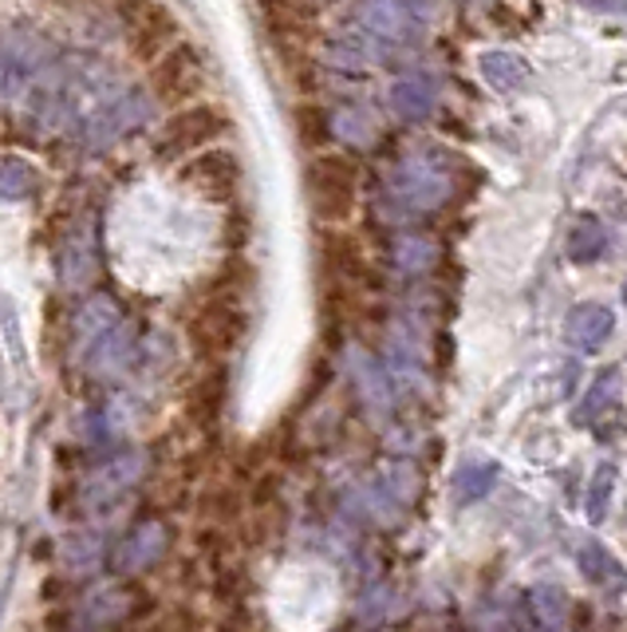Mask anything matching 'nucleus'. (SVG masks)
Segmentation results:
<instances>
[{
  "mask_svg": "<svg viewBox=\"0 0 627 632\" xmlns=\"http://www.w3.org/2000/svg\"><path fill=\"white\" fill-rule=\"evenodd\" d=\"M607 253V229L604 222L596 218H580L572 226V234H568V258L580 261V265H588V261H596Z\"/></svg>",
  "mask_w": 627,
  "mask_h": 632,
  "instance_id": "nucleus-12",
  "label": "nucleus"
},
{
  "mask_svg": "<svg viewBox=\"0 0 627 632\" xmlns=\"http://www.w3.org/2000/svg\"><path fill=\"white\" fill-rule=\"evenodd\" d=\"M482 75H485V83H494L497 92H514L517 83L524 80V63H521V56H514V52H485Z\"/></svg>",
  "mask_w": 627,
  "mask_h": 632,
  "instance_id": "nucleus-14",
  "label": "nucleus"
},
{
  "mask_svg": "<svg viewBox=\"0 0 627 632\" xmlns=\"http://www.w3.org/2000/svg\"><path fill=\"white\" fill-rule=\"evenodd\" d=\"M123 21H126V48L146 68L182 44V24H178V16L166 9L162 0H126Z\"/></svg>",
  "mask_w": 627,
  "mask_h": 632,
  "instance_id": "nucleus-1",
  "label": "nucleus"
},
{
  "mask_svg": "<svg viewBox=\"0 0 627 632\" xmlns=\"http://www.w3.org/2000/svg\"><path fill=\"white\" fill-rule=\"evenodd\" d=\"M584 4H592V9H607V0H584Z\"/></svg>",
  "mask_w": 627,
  "mask_h": 632,
  "instance_id": "nucleus-19",
  "label": "nucleus"
},
{
  "mask_svg": "<svg viewBox=\"0 0 627 632\" xmlns=\"http://www.w3.org/2000/svg\"><path fill=\"white\" fill-rule=\"evenodd\" d=\"M229 131V119L221 107L214 104H190L182 111H174L166 119L162 135H158V158L162 163H174V158L202 155L214 139H221Z\"/></svg>",
  "mask_w": 627,
  "mask_h": 632,
  "instance_id": "nucleus-2",
  "label": "nucleus"
},
{
  "mask_svg": "<svg viewBox=\"0 0 627 632\" xmlns=\"http://www.w3.org/2000/svg\"><path fill=\"white\" fill-rule=\"evenodd\" d=\"M450 190H454L450 175H443V170L431 163H411L402 170V194L411 198L419 210L443 206L446 198H450Z\"/></svg>",
  "mask_w": 627,
  "mask_h": 632,
  "instance_id": "nucleus-9",
  "label": "nucleus"
},
{
  "mask_svg": "<svg viewBox=\"0 0 627 632\" xmlns=\"http://www.w3.org/2000/svg\"><path fill=\"white\" fill-rule=\"evenodd\" d=\"M297 123H300V139H304V143H319V139L328 135V127H324L328 119H324L319 107H300Z\"/></svg>",
  "mask_w": 627,
  "mask_h": 632,
  "instance_id": "nucleus-18",
  "label": "nucleus"
},
{
  "mask_svg": "<svg viewBox=\"0 0 627 632\" xmlns=\"http://www.w3.org/2000/svg\"><path fill=\"white\" fill-rule=\"evenodd\" d=\"M312 4H316V0H312Z\"/></svg>",
  "mask_w": 627,
  "mask_h": 632,
  "instance_id": "nucleus-21",
  "label": "nucleus"
},
{
  "mask_svg": "<svg viewBox=\"0 0 627 632\" xmlns=\"http://www.w3.org/2000/svg\"><path fill=\"white\" fill-rule=\"evenodd\" d=\"M576 561H580L584 577L596 581L600 589H627V570L600 546V541H584L580 553H576Z\"/></svg>",
  "mask_w": 627,
  "mask_h": 632,
  "instance_id": "nucleus-11",
  "label": "nucleus"
},
{
  "mask_svg": "<svg viewBox=\"0 0 627 632\" xmlns=\"http://www.w3.org/2000/svg\"><path fill=\"white\" fill-rule=\"evenodd\" d=\"M146 80H150V92L162 99V104H182V99H194L206 87V60L197 52L194 44H178L162 56L158 63L146 68Z\"/></svg>",
  "mask_w": 627,
  "mask_h": 632,
  "instance_id": "nucleus-4",
  "label": "nucleus"
},
{
  "mask_svg": "<svg viewBox=\"0 0 627 632\" xmlns=\"http://www.w3.org/2000/svg\"><path fill=\"white\" fill-rule=\"evenodd\" d=\"M533 612H536V621L545 624L548 632L560 629V621H565V593L553 589V585H536L533 589Z\"/></svg>",
  "mask_w": 627,
  "mask_h": 632,
  "instance_id": "nucleus-16",
  "label": "nucleus"
},
{
  "mask_svg": "<svg viewBox=\"0 0 627 632\" xmlns=\"http://www.w3.org/2000/svg\"><path fill=\"white\" fill-rule=\"evenodd\" d=\"M434 258V246L426 238H407L399 241V261L407 270H422V265H431Z\"/></svg>",
  "mask_w": 627,
  "mask_h": 632,
  "instance_id": "nucleus-17",
  "label": "nucleus"
},
{
  "mask_svg": "<svg viewBox=\"0 0 627 632\" xmlns=\"http://www.w3.org/2000/svg\"><path fill=\"white\" fill-rule=\"evenodd\" d=\"M612 324H616V317H612L607 305H596V301L576 305V309L568 312V321H565L568 344L580 348V353H596L600 344L612 336Z\"/></svg>",
  "mask_w": 627,
  "mask_h": 632,
  "instance_id": "nucleus-7",
  "label": "nucleus"
},
{
  "mask_svg": "<svg viewBox=\"0 0 627 632\" xmlns=\"http://www.w3.org/2000/svg\"><path fill=\"white\" fill-rule=\"evenodd\" d=\"M497 475H502V470H497L494 458H466L462 467H458V475H454V502L470 506V502L485 498L494 490Z\"/></svg>",
  "mask_w": 627,
  "mask_h": 632,
  "instance_id": "nucleus-10",
  "label": "nucleus"
},
{
  "mask_svg": "<svg viewBox=\"0 0 627 632\" xmlns=\"http://www.w3.org/2000/svg\"><path fill=\"white\" fill-rule=\"evenodd\" d=\"M619 387H624V375H619V368H604V372L592 380V387H588V395L576 404L572 419L580 427H596L600 415H619L624 407H619Z\"/></svg>",
  "mask_w": 627,
  "mask_h": 632,
  "instance_id": "nucleus-8",
  "label": "nucleus"
},
{
  "mask_svg": "<svg viewBox=\"0 0 627 632\" xmlns=\"http://www.w3.org/2000/svg\"><path fill=\"white\" fill-rule=\"evenodd\" d=\"M391 104H395V115L411 119V123H419V119H426V115L434 111V92L426 87V83L407 80V83H399V87H395Z\"/></svg>",
  "mask_w": 627,
  "mask_h": 632,
  "instance_id": "nucleus-13",
  "label": "nucleus"
},
{
  "mask_svg": "<svg viewBox=\"0 0 627 632\" xmlns=\"http://www.w3.org/2000/svg\"><path fill=\"white\" fill-rule=\"evenodd\" d=\"M616 478H619V470L612 467V463H600L596 475H592V482H588L584 514L592 522H600L607 514V502H612V494H616Z\"/></svg>",
  "mask_w": 627,
  "mask_h": 632,
  "instance_id": "nucleus-15",
  "label": "nucleus"
},
{
  "mask_svg": "<svg viewBox=\"0 0 627 632\" xmlns=\"http://www.w3.org/2000/svg\"><path fill=\"white\" fill-rule=\"evenodd\" d=\"M304 187H309V202L319 218L340 222L355 206V166L340 155H319L309 163Z\"/></svg>",
  "mask_w": 627,
  "mask_h": 632,
  "instance_id": "nucleus-3",
  "label": "nucleus"
},
{
  "mask_svg": "<svg viewBox=\"0 0 627 632\" xmlns=\"http://www.w3.org/2000/svg\"><path fill=\"white\" fill-rule=\"evenodd\" d=\"M182 182L194 187L197 194L214 198V202H226L237 194V182H241V163L229 151H202L197 158L182 166Z\"/></svg>",
  "mask_w": 627,
  "mask_h": 632,
  "instance_id": "nucleus-5",
  "label": "nucleus"
},
{
  "mask_svg": "<svg viewBox=\"0 0 627 632\" xmlns=\"http://www.w3.org/2000/svg\"><path fill=\"white\" fill-rule=\"evenodd\" d=\"M257 12L277 44L300 48L316 36V4L312 0H257Z\"/></svg>",
  "mask_w": 627,
  "mask_h": 632,
  "instance_id": "nucleus-6",
  "label": "nucleus"
},
{
  "mask_svg": "<svg viewBox=\"0 0 627 632\" xmlns=\"http://www.w3.org/2000/svg\"><path fill=\"white\" fill-rule=\"evenodd\" d=\"M624 301H627V285H624Z\"/></svg>",
  "mask_w": 627,
  "mask_h": 632,
  "instance_id": "nucleus-20",
  "label": "nucleus"
}]
</instances>
